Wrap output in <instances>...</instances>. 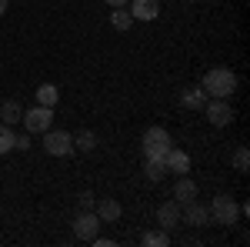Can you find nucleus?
Instances as JSON below:
<instances>
[{
  "label": "nucleus",
  "mask_w": 250,
  "mask_h": 247,
  "mask_svg": "<svg viewBox=\"0 0 250 247\" xmlns=\"http://www.w3.org/2000/svg\"><path fill=\"white\" fill-rule=\"evenodd\" d=\"M74 147H80V151H94V147H97V137L90 131H80L77 137H74Z\"/></svg>",
  "instance_id": "nucleus-20"
},
{
  "label": "nucleus",
  "mask_w": 250,
  "mask_h": 247,
  "mask_svg": "<svg viewBox=\"0 0 250 247\" xmlns=\"http://www.w3.org/2000/svg\"><path fill=\"white\" fill-rule=\"evenodd\" d=\"M110 23H114L117 30H127L130 23H134V17H130V10H124V7H117L114 17H110Z\"/></svg>",
  "instance_id": "nucleus-18"
},
{
  "label": "nucleus",
  "mask_w": 250,
  "mask_h": 247,
  "mask_svg": "<svg viewBox=\"0 0 250 247\" xmlns=\"http://www.w3.org/2000/svg\"><path fill=\"white\" fill-rule=\"evenodd\" d=\"M144 171H147V180H164V174H167V164H164V160H160V157H147V167H144Z\"/></svg>",
  "instance_id": "nucleus-16"
},
{
  "label": "nucleus",
  "mask_w": 250,
  "mask_h": 247,
  "mask_svg": "<svg viewBox=\"0 0 250 247\" xmlns=\"http://www.w3.org/2000/svg\"><path fill=\"white\" fill-rule=\"evenodd\" d=\"M210 217L217 221V224H237L244 214H240V207H237V201H233L230 194H217L213 197V204H210Z\"/></svg>",
  "instance_id": "nucleus-2"
},
{
  "label": "nucleus",
  "mask_w": 250,
  "mask_h": 247,
  "mask_svg": "<svg viewBox=\"0 0 250 247\" xmlns=\"http://www.w3.org/2000/svg\"><path fill=\"white\" fill-rule=\"evenodd\" d=\"M3 10H7V0H0V14H3Z\"/></svg>",
  "instance_id": "nucleus-27"
},
{
  "label": "nucleus",
  "mask_w": 250,
  "mask_h": 247,
  "mask_svg": "<svg viewBox=\"0 0 250 247\" xmlns=\"http://www.w3.org/2000/svg\"><path fill=\"white\" fill-rule=\"evenodd\" d=\"M157 224L167 230V234H170V230H177V224H180V204H177V201L160 204V207H157Z\"/></svg>",
  "instance_id": "nucleus-9"
},
{
  "label": "nucleus",
  "mask_w": 250,
  "mask_h": 247,
  "mask_svg": "<svg viewBox=\"0 0 250 247\" xmlns=\"http://www.w3.org/2000/svg\"><path fill=\"white\" fill-rule=\"evenodd\" d=\"M180 221H187V224H193V227H204V224L210 221V210L193 197V201H187V204H180Z\"/></svg>",
  "instance_id": "nucleus-8"
},
{
  "label": "nucleus",
  "mask_w": 250,
  "mask_h": 247,
  "mask_svg": "<svg viewBox=\"0 0 250 247\" xmlns=\"http://www.w3.org/2000/svg\"><path fill=\"white\" fill-rule=\"evenodd\" d=\"M23 127L30 134H43V131H50V124H54V107H34V111H23Z\"/></svg>",
  "instance_id": "nucleus-4"
},
{
  "label": "nucleus",
  "mask_w": 250,
  "mask_h": 247,
  "mask_svg": "<svg viewBox=\"0 0 250 247\" xmlns=\"http://www.w3.org/2000/svg\"><path fill=\"white\" fill-rule=\"evenodd\" d=\"M57 97H60V90L54 87V84H40V87H37V104H40V107H54Z\"/></svg>",
  "instance_id": "nucleus-15"
},
{
  "label": "nucleus",
  "mask_w": 250,
  "mask_h": 247,
  "mask_svg": "<svg viewBox=\"0 0 250 247\" xmlns=\"http://www.w3.org/2000/svg\"><path fill=\"white\" fill-rule=\"evenodd\" d=\"M97 230H100V217H97V210H80L77 217H74V234H77L80 241H94Z\"/></svg>",
  "instance_id": "nucleus-6"
},
{
  "label": "nucleus",
  "mask_w": 250,
  "mask_h": 247,
  "mask_svg": "<svg viewBox=\"0 0 250 247\" xmlns=\"http://www.w3.org/2000/svg\"><path fill=\"white\" fill-rule=\"evenodd\" d=\"M193 197H197V184H193L187 174H180V180H177V187H173V201H177V204H187Z\"/></svg>",
  "instance_id": "nucleus-12"
},
{
  "label": "nucleus",
  "mask_w": 250,
  "mask_h": 247,
  "mask_svg": "<svg viewBox=\"0 0 250 247\" xmlns=\"http://www.w3.org/2000/svg\"><path fill=\"white\" fill-rule=\"evenodd\" d=\"M237 90V77H233V70H227V67H213V70H207V77H204V94L210 97H227Z\"/></svg>",
  "instance_id": "nucleus-1"
},
{
  "label": "nucleus",
  "mask_w": 250,
  "mask_h": 247,
  "mask_svg": "<svg viewBox=\"0 0 250 247\" xmlns=\"http://www.w3.org/2000/svg\"><path fill=\"white\" fill-rule=\"evenodd\" d=\"M94 210L100 221H117L120 217V204H117L114 197H104V201H94Z\"/></svg>",
  "instance_id": "nucleus-13"
},
{
  "label": "nucleus",
  "mask_w": 250,
  "mask_h": 247,
  "mask_svg": "<svg viewBox=\"0 0 250 247\" xmlns=\"http://www.w3.org/2000/svg\"><path fill=\"white\" fill-rule=\"evenodd\" d=\"M207 120H210L213 127H227L233 120V107L224 100V97H213L210 104H207Z\"/></svg>",
  "instance_id": "nucleus-7"
},
{
  "label": "nucleus",
  "mask_w": 250,
  "mask_h": 247,
  "mask_svg": "<svg viewBox=\"0 0 250 247\" xmlns=\"http://www.w3.org/2000/svg\"><path fill=\"white\" fill-rule=\"evenodd\" d=\"M157 14H160L157 0H130V17L134 20H154Z\"/></svg>",
  "instance_id": "nucleus-10"
},
{
  "label": "nucleus",
  "mask_w": 250,
  "mask_h": 247,
  "mask_svg": "<svg viewBox=\"0 0 250 247\" xmlns=\"http://www.w3.org/2000/svg\"><path fill=\"white\" fill-rule=\"evenodd\" d=\"M77 204H80L83 210H94V194H90V190H83V194L77 197Z\"/></svg>",
  "instance_id": "nucleus-23"
},
{
  "label": "nucleus",
  "mask_w": 250,
  "mask_h": 247,
  "mask_svg": "<svg viewBox=\"0 0 250 247\" xmlns=\"http://www.w3.org/2000/svg\"><path fill=\"white\" fill-rule=\"evenodd\" d=\"M140 241H144L147 247H167V244H170V234H167L164 227H160V230H147Z\"/></svg>",
  "instance_id": "nucleus-17"
},
{
  "label": "nucleus",
  "mask_w": 250,
  "mask_h": 247,
  "mask_svg": "<svg viewBox=\"0 0 250 247\" xmlns=\"http://www.w3.org/2000/svg\"><path fill=\"white\" fill-rule=\"evenodd\" d=\"M14 137H17V134L10 131V124H0V154L14 151Z\"/></svg>",
  "instance_id": "nucleus-19"
},
{
  "label": "nucleus",
  "mask_w": 250,
  "mask_h": 247,
  "mask_svg": "<svg viewBox=\"0 0 250 247\" xmlns=\"http://www.w3.org/2000/svg\"><path fill=\"white\" fill-rule=\"evenodd\" d=\"M14 147H17V151H27V147H30V137H14Z\"/></svg>",
  "instance_id": "nucleus-24"
},
{
  "label": "nucleus",
  "mask_w": 250,
  "mask_h": 247,
  "mask_svg": "<svg viewBox=\"0 0 250 247\" xmlns=\"http://www.w3.org/2000/svg\"><path fill=\"white\" fill-rule=\"evenodd\" d=\"M184 107H204V87H193L184 94Z\"/></svg>",
  "instance_id": "nucleus-21"
},
{
  "label": "nucleus",
  "mask_w": 250,
  "mask_h": 247,
  "mask_svg": "<svg viewBox=\"0 0 250 247\" xmlns=\"http://www.w3.org/2000/svg\"><path fill=\"white\" fill-rule=\"evenodd\" d=\"M233 167H237V171H247V167H250L247 147H237V151H233Z\"/></svg>",
  "instance_id": "nucleus-22"
},
{
  "label": "nucleus",
  "mask_w": 250,
  "mask_h": 247,
  "mask_svg": "<svg viewBox=\"0 0 250 247\" xmlns=\"http://www.w3.org/2000/svg\"><path fill=\"white\" fill-rule=\"evenodd\" d=\"M170 147H173V140L164 127H150V131L144 134V154H147V157H160V160H164Z\"/></svg>",
  "instance_id": "nucleus-3"
},
{
  "label": "nucleus",
  "mask_w": 250,
  "mask_h": 247,
  "mask_svg": "<svg viewBox=\"0 0 250 247\" xmlns=\"http://www.w3.org/2000/svg\"><path fill=\"white\" fill-rule=\"evenodd\" d=\"M107 3H110V7H127L130 0H107Z\"/></svg>",
  "instance_id": "nucleus-26"
},
{
  "label": "nucleus",
  "mask_w": 250,
  "mask_h": 247,
  "mask_svg": "<svg viewBox=\"0 0 250 247\" xmlns=\"http://www.w3.org/2000/svg\"><path fill=\"white\" fill-rule=\"evenodd\" d=\"M164 164H167V171H173V174H187V171H190V157H187L184 151H177V147L167 151Z\"/></svg>",
  "instance_id": "nucleus-11"
},
{
  "label": "nucleus",
  "mask_w": 250,
  "mask_h": 247,
  "mask_svg": "<svg viewBox=\"0 0 250 247\" xmlns=\"http://www.w3.org/2000/svg\"><path fill=\"white\" fill-rule=\"evenodd\" d=\"M43 151L47 154H54V157H63V154H70L74 151V137L70 134H63V131H43Z\"/></svg>",
  "instance_id": "nucleus-5"
},
{
  "label": "nucleus",
  "mask_w": 250,
  "mask_h": 247,
  "mask_svg": "<svg viewBox=\"0 0 250 247\" xmlns=\"http://www.w3.org/2000/svg\"><path fill=\"white\" fill-rule=\"evenodd\" d=\"M94 244L97 247H114V241H110V237H94Z\"/></svg>",
  "instance_id": "nucleus-25"
},
{
  "label": "nucleus",
  "mask_w": 250,
  "mask_h": 247,
  "mask_svg": "<svg viewBox=\"0 0 250 247\" xmlns=\"http://www.w3.org/2000/svg\"><path fill=\"white\" fill-rule=\"evenodd\" d=\"M20 117H23L20 100H3V107H0V120H3V124H17Z\"/></svg>",
  "instance_id": "nucleus-14"
}]
</instances>
